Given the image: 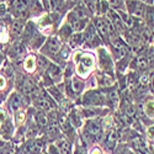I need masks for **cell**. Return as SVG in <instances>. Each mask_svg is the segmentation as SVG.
<instances>
[{
	"label": "cell",
	"instance_id": "1",
	"mask_svg": "<svg viewBox=\"0 0 154 154\" xmlns=\"http://www.w3.org/2000/svg\"><path fill=\"white\" fill-rule=\"evenodd\" d=\"M104 127H102V122L99 121L97 119H91L88 120L83 127V136L82 139L83 142L89 146V144H94L97 142H101L104 138Z\"/></svg>",
	"mask_w": 154,
	"mask_h": 154
},
{
	"label": "cell",
	"instance_id": "2",
	"mask_svg": "<svg viewBox=\"0 0 154 154\" xmlns=\"http://www.w3.org/2000/svg\"><path fill=\"white\" fill-rule=\"evenodd\" d=\"M75 72L80 79L90 76L95 68V56L90 52H76L74 54Z\"/></svg>",
	"mask_w": 154,
	"mask_h": 154
},
{
	"label": "cell",
	"instance_id": "3",
	"mask_svg": "<svg viewBox=\"0 0 154 154\" xmlns=\"http://www.w3.org/2000/svg\"><path fill=\"white\" fill-rule=\"evenodd\" d=\"M91 22L94 23V26L97 31V35L100 36L104 46H109L110 36L113 33H117L116 30L113 29V26L110 23V21L105 16H93Z\"/></svg>",
	"mask_w": 154,
	"mask_h": 154
},
{
	"label": "cell",
	"instance_id": "4",
	"mask_svg": "<svg viewBox=\"0 0 154 154\" xmlns=\"http://www.w3.org/2000/svg\"><path fill=\"white\" fill-rule=\"evenodd\" d=\"M109 47L111 49V56L117 62L121 60L123 57H126L128 53H131L130 46L123 41V38L119 33H113L110 36Z\"/></svg>",
	"mask_w": 154,
	"mask_h": 154
},
{
	"label": "cell",
	"instance_id": "5",
	"mask_svg": "<svg viewBox=\"0 0 154 154\" xmlns=\"http://www.w3.org/2000/svg\"><path fill=\"white\" fill-rule=\"evenodd\" d=\"M30 4L31 0H8V14L14 19L30 17Z\"/></svg>",
	"mask_w": 154,
	"mask_h": 154
},
{
	"label": "cell",
	"instance_id": "6",
	"mask_svg": "<svg viewBox=\"0 0 154 154\" xmlns=\"http://www.w3.org/2000/svg\"><path fill=\"white\" fill-rule=\"evenodd\" d=\"M62 46H63V43H62V41L59 40V38L54 35H51L49 37L46 38L43 46L40 48V52H41L42 56L47 57L49 60L56 62Z\"/></svg>",
	"mask_w": 154,
	"mask_h": 154
},
{
	"label": "cell",
	"instance_id": "7",
	"mask_svg": "<svg viewBox=\"0 0 154 154\" xmlns=\"http://www.w3.org/2000/svg\"><path fill=\"white\" fill-rule=\"evenodd\" d=\"M82 33H83V48H99L104 46L91 21L88 23V26L83 30Z\"/></svg>",
	"mask_w": 154,
	"mask_h": 154
},
{
	"label": "cell",
	"instance_id": "8",
	"mask_svg": "<svg viewBox=\"0 0 154 154\" xmlns=\"http://www.w3.org/2000/svg\"><path fill=\"white\" fill-rule=\"evenodd\" d=\"M83 106H93V107H104L106 106V100L105 95L102 93L101 89H91V90L86 91L82 100Z\"/></svg>",
	"mask_w": 154,
	"mask_h": 154
},
{
	"label": "cell",
	"instance_id": "9",
	"mask_svg": "<svg viewBox=\"0 0 154 154\" xmlns=\"http://www.w3.org/2000/svg\"><path fill=\"white\" fill-rule=\"evenodd\" d=\"M125 4H126V12L130 16L139 20L146 19L148 5L139 2V0H125Z\"/></svg>",
	"mask_w": 154,
	"mask_h": 154
},
{
	"label": "cell",
	"instance_id": "10",
	"mask_svg": "<svg viewBox=\"0 0 154 154\" xmlns=\"http://www.w3.org/2000/svg\"><path fill=\"white\" fill-rule=\"evenodd\" d=\"M97 53H99V66L101 72L113 76L115 66H113V59L111 57V53H109V51L102 46L97 48Z\"/></svg>",
	"mask_w": 154,
	"mask_h": 154
},
{
	"label": "cell",
	"instance_id": "11",
	"mask_svg": "<svg viewBox=\"0 0 154 154\" xmlns=\"http://www.w3.org/2000/svg\"><path fill=\"white\" fill-rule=\"evenodd\" d=\"M120 131H117L115 127H111L109 128V130L104 133V138H102V146H104V148L106 150H110L112 152L115 148L117 147L119 144V140H120Z\"/></svg>",
	"mask_w": 154,
	"mask_h": 154
},
{
	"label": "cell",
	"instance_id": "12",
	"mask_svg": "<svg viewBox=\"0 0 154 154\" xmlns=\"http://www.w3.org/2000/svg\"><path fill=\"white\" fill-rule=\"evenodd\" d=\"M90 21L91 19H82L78 15H75L72 10H69L67 14V22L72 27L73 32H83V30L88 26V23Z\"/></svg>",
	"mask_w": 154,
	"mask_h": 154
},
{
	"label": "cell",
	"instance_id": "13",
	"mask_svg": "<svg viewBox=\"0 0 154 154\" xmlns=\"http://www.w3.org/2000/svg\"><path fill=\"white\" fill-rule=\"evenodd\" d=\"M25 26H26V20L23 19H12L11 23L9 25V36L12 42L20 41V37L23 33Z\"/></svg>",
	"mask_w": 154,
	"mask_h": 154
},
{
	"label": "cell",
	"instance_id": "14",
	"mask_svg": "<svg viewBox=\"0 0 154 154\" xmlns=\"http://www.w3.org/2000/svg\"><path fill=\"white\" fill-rule=\"evenodd\" d=\"M63 73L64 72H63V69H62V67L59 66V64L51 62L47 70L43 73V76H46L47 79H49L53 84H58L63 79Z\"/></svg>",
	"mask_w": 154,
	"mask_h": 154
},
{
	"label": "cell",
	"instance_id": "15",
	"mask_svg": "<svg viewBox=\"0 0 154 154\" xmlns=\"http://www.w3.org/2000/svg\"><path fill=\"white\" fill-rule=\"evenodd\" d=\"M25 53H26V48H25V45L22 42H20V41L12 42V45L10 46V48L8 51V56L12 60H20V59H22Z\"/></svg>",
	"mask_w": 154,
	"mask_h": 154
},
{
	"label": "cell",
	"instance_id": "16",
	"mask_svg": "<svg viewBox=\"0 0 154 154\" xmlns=\"http://www.w3.org/2000/svg\"><path fill=\"white\" fill-rule=\"evenodd\" d=\"M43 140L38 139H29L27 143L23 146L22 154H40L43 149Z\"/></svg>",
	"mask_w": 154,
	"mask_h": 154
},
{
	"label": "cell",
	"instance_id": "17",
	"mask_svg": "<svg viewBox=\"0 0 154 154\" xmlns=\"http://www.w3.org/2000/svg\"><path fill=\"white\" fill-rule=\"evenodd\" d=\"M82 113H83V116L86 117L88 120H91V119H97V117L102 116V115L109 113V110L102 109V107L83 106V109H82Z\"/></svg>",
	"mask_w": 154,
	"mask_h": 154
},
{
	"label": "cell",
	"instance_id": "18",
	"mask_svg": "<svg viewBox=\"0 0 154 154\" xmlns=\"http://www.w3.org/2000/svg\"><path fill=\"white\" fill-rule=\"evenodd\" d=\"M25 104V100H23V96L19 93H12L9 97V101H8V105H9V109L14 112H17L22 109Z\"/></svg>",
	"mask_w": 154,
	"mask_h": 154
},
{
	"label": "cell",
	"instance_id": "19",
	"mask_svg": "<svg viewBox=\"0 0 154 154\" xmlns=\"http://www.w3.org/2000/svg\"><path fill=\"white\" fill-rule=\"evenodd\" d=\"M68 121L70 122V125L74 127V128H80L83 126V113H82V110H78L73 107L69 112H68Z\"/></svg>",
	"mask_w": 154,
	"mask_h": 154
},
{
	"label": "cell",
	"instance_id": "20",
	"mask_svg": "<svg viewBox=\"0 0 154 154\" xmlns=\"http://www.w3.org/2000/svg\"><path fill=\"white\" fill-rule=\"evenodd\" d=\"M72 35H73V30H72V27L69 26V23H68L67 21L63 22L60 26H59V29H58L57 37L62 41V43H68V42H69V38H70Z\"/></svg>",
	"mask_w": 154,
	"mask_h": 154
},
{
	"label": "cell",
	"instance_id": "21",
	"mask_svg": "<svg viewBox=\"0 0 154 154\" xmlns=\"http://www.w3.org/2000/svg\"><path fill=\"white\" fill-rule=\"evenodd\" d=\"M144 115L148 120L154 121V95H147L144 99V104H142Z\"/></svg>",
	"mask_w": 154,
	"mask_h": 154
},
{
	"label": "cell",
	"instance_id": "22",
	"mask_svg": "<svg viewBox=\"0 0 154 154\" xmlns=\"http://www.w3.org/2000/svg\"><path fill=\"white\" fill-rule=\"evenodd\" d=\"M96 79H97V85L100 86V89H106V88L115 85V78L106 73H102V72L97 73Z\"/></svg>",
	"mask_w": 154,
	"mask_h": 154
},
{
	"label": "cell",
	"instance_id": "23",
	"mask_svg": "<svg viewBox=\"0 0 154 154\" xmlns=\"http://www.w3.org/2000/svg\"><path fill=\"white\" fill-rule=\"evenodd\" d=\"M33 121L36 122V125L38 126L40 130H45V127L48 125V121H49V116L46 111H41L38 110L36 111L35 116H33Z\"/></svg>",
	"mask_w": 154,
	"mask_h": 154
},
{
	"label": "cell",
	"instance_id": "24",
	"mask_svg": "<svg viewBox=\"0 0 154 154\" xmlns=\"http://www.w3.org/2000/svg\"><path fill=\"white\" fill-rule=\"evenodd\" d=\"M56 146L59 149L60 154H73L72 144H70V142H69V140L66 137L60 136L58 139H56Z\"/></svg>",
	"mask_w": 154,
	"mask_h": 154
},
{
	"label": "cell",
	"instance_id": "25",
	"mask_svg": "<svg viewBox=\"0 0 154 154\" xmlns=\"http://www.w3.org/2000/svg\"><path fill=\"white\" fill-rule=\"evenodd\" d=\"M70 54H72V48L69 47L68 43H63L59 53H58V57H57V60L56 63L57 64H60V63H67L70 58Z\"/></svg>",
	"mask_w": 154,
	"mask_h": 154
},
{
	"label": "cell",
	"instance_id": "26",
	"mask_svg": "<svg viewBox=\"0 0 154 154\" xmlns=\"http://www.w3.org/2000/svg\"><path fill=\"white\" fill-rule=\"evenodd\" d=\"M23 69L26 73L31 74L37 69V58L33 54H29L23 59Z\"/></svg>",
	"mask_w": 154,
	"mask_h": 154
},
{
	"label": "cell",
	"instance_id": "27",
	"mask_svg": "<svg viewBox=\"0 0 154 154\" xmlns=\"http://www.w3.org/2000/svg\"><path fill=\"white\" fill-rule=\"evenodd\" d=\"M68 45L72 49H76V48L83 47V33L82 32H73V35L69 38Z\"/></svg>",
	"mask_w": 154,
	"mask_h": 154
},
{
	"label": "cell",
	"instance_id": "28",
	"mask_svg": "<svg viewBox=\"0 0 154 154\" xmlns=\"http://www.w3.org/2000/svg\"><path fill=\"white\" fill-rule=\"evenodd\" d=\"M38 133H40V128H38L36 122L32 120L31 122H29V125L26 127V137L29 139H35L38 136Z\"/></svg>",
	"mask_w": 154,
	"mask_h": 154
},
{
	"label": "cell",
	"instance_id": "29",
	"mask_svg": "<svg viewBox=\"0 0 154 154\" xmlns=\"http://www.w3.org/2000/svg\"><path fill=\"white\" fill-rule=\"evenodd\" d=\"M110 8L116 11H126V4L125 0H106Z\"/></svg>",
	"mask_w": 154,
	"mask_h": 154
},
{
	"label": "cell",
	"instance_id": "30",
	"mask_svg": "<svg viewBox=\"0 0 154 154\" xmlns=\"http://www.w3.org/2000/svg\"><path fill=\"white\" fill-rule=\"evenodd\" d=\"M10 40L9 36V30H8V25L3 20H0V42H6Z\"/></svg>",
	"mask_w": 154,
	"mask_h": 154
},
{
	"label": "cell",
	"instance_id": "31",
	"mask_svg": "<svg viewBox=\"0 0 154 154\" xmlns=\"http://www.w3.org/2000/svg\"><path fill=\"white\" fill-rule=\"evenodd\" d=\"M84 3V5L89 9V11L91 12V15L95 16V10H96V5H97V2L99 0H82Z\"/></svg>",
	"mask_w": 154,
	"mask_h": 154
},
{
	"label": "cell",
	"instance_id": "32",
	"mask_svg": "<svg viewBox=\"0 0 154 154\" xmlns=\"http://www.w3.org/2000/svg\"><path fill=\"white\" fill-rule=\"evenodd\" d=\"M73 154H88V152H86V144L83 142L82 138L79 140V143L75 146V149H74Z\"/></svg>",
	"mask_w": 154,
	"mask_h": 154
},
{
	"label": "cell",
	"instance_id": "33",
	"mask_svg": "<svg viewBox=\"0 0 154 154\" xmlns=\"http://www.w3.org/2000/svg\"><path fill=\"white\" fill-rule=\"evenodd\" d=\"M148 90L154 95V70L148 74Z\"/></svg>",
	"mask_w": 154,
	"mask_h": 154
},
{
	"label": "cell",
	"instance_id": "34",
	"mask_svg": "<svg viewBox=\"0 0 154 154\" xmlns=\"http://www.w3.org/2000/svg\"><path fill=\"white\" fill-rule=\"evenodd\" d=\"M23 121H25V113L22 111L15 112V122H16V125H21Z\"/></svg>",
	"mask_w": 154,
	"mask_h": 154
},
{
	"label": "cell",
	"instance_id": "35",
	"mask_svg": "<svg viewBox=\"0 0 154 154\" xmlns=\"http://www.w3.org/2000/svg\"><path fill=\"white\" fill-rule=\"evenodd\" d=\"M5 86H6V76L4 74H0V90H3Z\"/></svg>",
	"mask_w": 154,
	"mask_h": 154
},
{
	"label": "cell",
	"instance_id": "36",
	"mask_svg": "<svg viewBox=\"0 0 154 154\" xmlns=\"http://www.w3.org/2000/svg\"><path fill=\"white\" fill-rule=\"evenodd\" d=\"M139 2H142L146 5H149V6H153L154 5V0H139Z\"/></svg>",
	"mask_w": 154,
	"mask_h": 154
},
{
	"label": "cell",
	"instance_id": "37",
	"mask_svg": "<svg viewBox=\"0 0 154 154\" xmlns=\"http://www.w3.org/2000/svg\"><path fill=\"white\" fill-rule=\"evenodd\" d=\"M93 154H102V153H101V150H100V149H97V148H96V149H94V150H93Z\"/></svg>",
	"mask_w": 154,
	"mask_h": 154
},
{
	"label": "cell",
	"instance_id": "38",
	"mask_svg": "<svg viewBox=\"0 0 154 154\" xmlns=\"http://www.w3.org/2000/svg\"><path fill=\"white\" fill-rule=\"evenodd\" d=\"M8 0H0V4H3V3H6Z\"/></svg>",
	"mask_w": 154,
	"mask_h": 154
},
{
	"label": "cell",
	"instance_id": "39",
	"mask_svg": "<svg viewBox=\"0 0 154 154\" xmlns=\"http://www.w3.org/2000/svg\"><path fill=\"white\" fill-rule=\"evenodd\" d=\"M42 154H48V152H43V153H42Z\"/></svg>",
	"mask_w": 154,
	"mask_h": 154
}]
</instances>
